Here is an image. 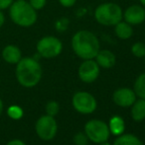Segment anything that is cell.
Masks as SVG:
<instances>
[{
  "label": "cell",
  "mask_w": 145,
  "mask_h": 145,
  "mask_svg": "<svg viewBox=\"0 0 145 145\" xmlns=\"http://www.w3.org/2000/svg\"><path fill=\"white\" fill-rule=\"evenodd\" d=\"M113 145H142V142L133 134H121L115 139Z\"/></svg>",
  "instance_id": "e0dca14e"
},
{
  "label": "cell",
  "mask_w": 145,
  "mask_h": 145,
  "mask_svg": "<svg viewBox=\"0 0 145 145\" xmlns=\"http://www.w3.org/2000/svg\"><path fill=\"white\" fill-rule=\"evenodd\" d=\"M6 21V17H5V14H4V11H1L0 10V28H2L5 24Z\"/></svg>",
  "instance_id": "83f0119b"
},
{
  "label": "cell",
  "mask_w": 145,
  "mask_h": 145,
  "mask_svg": "<svg viewBox=\"0 0 145 145\" xmlns=\"http://www.w3.org/2000/svg\"><path fill=\"white\" fill-rule=\"evenodd\" d=\"M73 107L81 114H91L97 109V101L91 94L87 92H77L72 100Z\"/></svg>",
  "instance_id": "ba28073f"
},
{
  "label": "cell",
  "mask_w": 145,
  "mask_h": 145,
  "mask_svg": "<svg viewBox=\"0 0 145 145\" xmlns=\"http://www.w3.org/2000/svg\"><path fill=\"white\" fill-rule=\"evenodd\" d=\"M7 115L12 120H18L20 118H22V116L24 115V112L21 109V107H19L17 105H12L7 109Z\"/></svg>",
  "instance_id": "d6986e66"
},
{
  "label": "cell",
  "mask_w": 145,
  "mask_h": 145,
  "mask_svg": "<svg viewBox=\"0 0 145 145\" xmlns=\"http://www.w3.org/2000/svg\"><path fill=\"white\" fill-rule=\"evenodd\" d=\"M59 110H60L59 104L55 101H50L46 106V112L48 116H55L59 113Z\"/></svg>",
  "instance_id": "44dd1931"
},
{
  "label": "cell",
  "mask_w": 145,
  "mask_h": 145,
  "mask_svg": "<svg viewBox=\"0 0 145 145\" xmlns=\"http://www.w3.org/2000/svg\"><path fill=\"white\" fill-rule=\"evenodd\" d=\"M112 100L120 107H130L136 101V94L129 88H119L113 93Z\"/></svg>",
  "instance_id": "8fae6325"
},
{
  "label": "cell",
  "mask_w": 145,
  "mask_h": 145,
  "mask_svg": "<svg viewBox=\"0 0 145 145\" xmlns=\"http://www.w3.org/2000/svg\"><path fill=\"white\" fill-rule=\"evenodd\" d=\"M132 118L136 121H140L145 118V100H136L132 105L131 109Z\"/></svg>",
  "instance_id": "9a60e30c"
},
{
  "label": "cell",
  "mask_w": 145,
  "mask_h": 145,
  "mask_svg": "<svg viewBox=\"0 0 145 145\" xmlns=\"http://www.w3.org/2000/svg\"><path fill=\"white\" fill-rule=\"evenodd\" d=\"M95 60L99 64V67L105 69H109L113 67L116 63V56L109 50H99L95 56Z\"/></svg>",
  "instance_id": "4fadbf2b"
},
{
  "label": "cell",
  "mask_w": 145,
  "mask_h": 145,
  "mask_svg": "<svg viewBox=\"0 0 145 145\" xmlns=\"http://www.w3.org/2000/svg\"><path fill=\"white\" fill-rule=\"evenodd\" d=\"M144 61H145V56H144Z\"/></svg>",
  "instance_id": "1f68e13d"
},
{
  "label": "cell",
  "mask_w": 145,
  "mask_h": 145,
  "mask_svg": "<svg viewBox=\"0 0 145 145\" xmlns=\"http://www.w3.org/2000/svg\"><path fill=\"white\" fill-rule=\"evenodd\" d=\"M95 21L101 26L111 27L115 26L123 18V12L118 4L107 2L99 5L93 13Z\"/></svg>",
  "instance_id": "277c9868"
},
{
  "label": "cell",
  "mask_w": 145,
  "mask_h": 145,
  "mask_svg": "<svg viewBox=\"0 0 145 145\" xmlns=\"http://www.w3.org/2000/svg\"><path fill=\"white\" fill-rule=\"evenodd\" d=\"M131 54L135 57L142 58L145 56V44L142 42H136L131 46Z\"/></svg>",
  "instance_id": "ffe728a7"
},
{
  "label": "cell",
  "mask_w": 145,
  "mask_h": 145,
  "mask_svg": "<svg viewBox=\"0 0 145 145\" xmlns=\"http://www.w3.org/2000/svg\"><path fill=\"white\" fill-rule=\"evenodd\" d=\"M73 142H75V145H87L89 137H87L85 133L77 132V133L73 136Z\"/></svg>",
  "instance_id": "7402d4cb"
},
{
  "label": "cell",
  "mask_w": 145,
  "mask_h": 145,
  "mask_svg": "<svg viewBox=\"0 0 145 145\" xmlns=\"http://www.w3.org/2000/svg\"><path fill=\"white\" fill-rule=\"evenodd\" d=\"M63 42L55 36H45L41 38L36 44L38 56L43 58L51 59L59 56L63 52Z\"/></svg>",
  "instance_id": "5b68a950"
},
{
  "label": "cell",
  "mask_w": 145,
  "mask_h": 145,
  "mask_svg": "<svg viewBox=\"0 0 145 145\" xmlns=\"http://www.w3.org/2000/svg\"><path fill=\"white\" fill-rule=\"evenodd\" d=\"M14 0H0V10L1 11H5L10 8Z\"/></svg>",
  "instance_id": "cb8c5ba5"
},
{
  "label": "cell",
  "mask_w": 145,
  "mask_h": 145,
  "mask_svg": "<svg viewBox=\"0 0 145 145\" xmlns=\"http://www.w3.org/2000/svg\"><path fill=\"white\" fill-rule=\"evenodd\" d=\"M73 52L83 60L95 59L101 50L99 38L89 30H79L75 32L71 40Z\"/></svg>",
  "instance_id": "6da1fadb"
},
{
  "label": "cell",
  "mask_w": 145,
  "mask_h": 145,
  "mask_svg": "<svg viewBox=\"0 0 145 145\" xmlns=\"http://www.w3.org/2000/svg\"><path fill=\"white\" fill-rule=\"evenodd\" d=\"M56 27H57V30L58 31L61 30V27H64V29L66 30L67 28H68V20H67V21H66V19L59 20V21L56 23Z\"/></svg>",
  "instance_id": "484cf974"
},
{
  "label": "cell",
  "mask_w": 145,
  "mask_h": 145,
  "mask_svg": "<svg viewBox=\"0 0 145 145\" xmlns=\"http://www.w3.org/2000/svg\"><path fill=\"white\" fill-rule=\"evenodd\" d=\"M109 131L114 135H121L122 132L124 131V120L119 116H113L111 120H109Z\"/></svg>",
  "instance_id": "2e32d148"
},
{
  "label": "cell",
  "mask_w": 145,
  "mask_h": 145,
  "mask_svg": "<svg viewBox=\"0 0 145 145\" xmlns=\"http://www.w3.org/2000/svg\"><path fill=\"white\" fill-rule=\"evenodd\" d=\"M101 145H110L109 142H107V141H105V142H101Z\"/></svg>",
  "instance_id": "4dcf8cb0"
},
{
  "label": "cell",
  "mask_w": 145,
  "mask_h": 145,
  "mask_svg": "<svg viewBox=\"0 0 145 145\" xmlns=\"http://www.w3.org/2000/svg\"><path fill=\"white\" fill-rule=\"evenodd\" d=\"M59 3L65 8H71L75 4L77 0H58Z\"/></svg>",
  "instance_id": "d4e9b609"
},
{
  "label": "cell",
  "mask_w": 145,
  "mask_h": 145,
  "mask_svg": "<svg viewBox=\"0 0 145 145\" xmlns=\"http://www.w3.org/2000/svg\"><path fill=\"white\" fill-rule=\"evenodd\" d=\"M1 56L2 59L6 63H8V64H15V65L23 57L22 56V52L19 46L12 44H7V46H5L2 48Z\"/></svg>",
  "instance_id": "7c38bea8"
},
{
  "label": "cell",
  "mask_w": 145,
  "mask_h": 145,
  "mask_svg": "<svg viewBox=\"0 0 145 145\" xmlns=\"http://www.w3.org/2000/svg\"><path fill=\"white\" fill-rule=\"evenodd\" d=\"M123 19L131 26L141 25L145 21V8L137 4L129 6L124 10Z\"/></svg>",
  "instance_id": "30bf717a"
},
{
  "label": "cell",
  "mask_w": 145,
  "mask_h": 145,
  "mask_svg": "<svg viewBox=\"0 0 145 145\" xmlns=\"http://www.w3.org/2000/svg\"><path fill=\"white\" fill-rule=\"evenodd\" d=\"M28 2L37 11L42 10L47 4V0H28Z\"/></svg>",
  "instance_id": "603a6c76"
},
{
  "label": "cell",
  "mask_w": 145,
  "mask_h": 145,
  "mask_svg": "<svg viewBox=\"0 0 145 145\" xmlns=\"http://www.w3.org/2000/svg\"><path fill=\"white\" fill-rule=\"evenodd\" d=\"M6 145H26V144L20 139H13V140H10Z\"/></svg>",
  "instance_id": "4316f807"
},
{
  "label": "cell",
  "mask_w": 145,
  "mask_h": 145,
  "mask_svg": "<svg viewBox=\"0 0 145 145\" xmlns=\"http://www.w3.org/2000/svg\"><path fill=\"white\" fill-rule=\"evenodd\" d=\"M139 1H140V3H141V5L145 8V0H139Z\"/></svg>",
  "instance_id": "f546056e"
},
{
  "label": "cell",
  "mask_w": 145,
  "mask_h": 145,
  "mask_svg": "<svg viewBox=\"0 0 145 145\" xmlns=\"http://www.w3.org/2000/svg\"><path fill=\"white\" fill-rule=\"evenodd\" d=\"M15 76L21 86L33 88L38 85L42 79V66L35 57H22L21 60L16 64Z\"/></svg>",
  "instance_id": "7a4b0ae2"
},
{
  "label": "cell",
  "mask_w": 145,
  "mask_h": 145,
  "mask_svg": "<svg viewBox=\"0 0 145 145\" xmlns=\"http://www.w3.org/2000/svg\"><path fill=\"white\" fill-rule=\"evenodd\" d=\"M9 18L16 26L21 28H30L38 20L37 10L34 9L26 0H14L8 9Z\"/></svg>",
  "instance_id": "3957f363"
},
{
  "label": "cell",
  "mask_w": 145,
  "mask_h": 145,
  "mask_svg": "<svg viewBox=\"0 0 145 145\" xmlns=\"http://www.w3.org/2000/svg\"><path fill=\"white\" fill-rule=\"evenodd\" d=\"M134 92L140 99L145 100V73H142L136 78L134 83Z\"/></svg>",
  "instance_id": "ac0fdd59"
},
{
  "label": "cell",
  "mask_w": 145,
  "mask_h": 145,
  "mask_svg": "<svg viewBox=\"0 0 145 145\" xmlns=\"http://www.w3.org/2000/svg\"><path fill=\"white\" fill-rule=\"evenodd\" d=\"M3 108H4V105H3V102H2V100L0 99V116H1L2 112H3Z\"/></svg>",
  "instance_id": "f1b7e54d"
},
{
  "label": "cell",
  "mask_w": 145,
  "mask_h": 145,
  "mask_svg": "<svg viewBox=\"0 0 145 145\" xmlns=\"http://www.w3.org/2000/svg\"><path fill=\"white\" fill-rule=\"evenodd\" d=\"M85 133L95 143H101L109 139V125L103 120H91L87 121L85 125Z\"/></svg>",
  "instance_id": "8992f818"
},
{
  "label": "cell",
  "mask_w": 145,
  "mask_h": 145,
  "mask_svg": "<svg viewBox=\"0 0 145 145\" xmlns=\"http://www.w3.org/2000/svg\"><path fill=\"white\" fill-rule=\"evenodd\" d=\"M101 67L95 59H85L81 63L77 70L79 77L85 83H93L97 79L101 72Z\"/></svg>",
  "instance_id": "9c48e42d"
},
{
  "label": "cell",
  "mask_w": 145,
  "mask_h": 145,
  "mask_svg": "<svg viewBox=\"0 0 145 145\" xmlns=\"http://www.w3.org/2000/svg\"><path fill=\"white\" fill-rule=\"evenodd\" d=\"M114 33L119 40H126L133 36V28L127 22L121 20L114 26Z\"/></svg>",
  "instance_id": "5bb4252c"
},
{
  "label": "cell",
  "mask_w": 145,
  "mask_h": 145,
  "mask_svg": "<svg viewBox=\"0 0 145 145\" xmlns=\"http://www.w3.org/2000/svg\"><path fill=\"white\" fill-rule=\"evenodd\" d=\"M35 129L37 135L41 139L49 141L56 136L58 125H57V121L54 118V116L46 115L42 116L37 120Z\"/></svg>",
  "instance_id": "52a82bcc"
}]
</instances>
